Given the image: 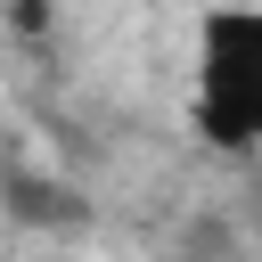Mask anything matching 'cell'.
<instances>
[{"mask_svg":"<svg viewBox=\"0 0 262 262\" xmlns=\"http://www.w3.org/2000/svg\"><path fill=\"white\" fill-rule=\"evenodd\" d=\"M188 123L213 156H262V0H221L196 16Z\"/></svg>","mask_w":262,"mask_h":262,"instance_id":"6da1fadb","label":"cell"},{"mask_svg":"<svg viewBox=\"0 0 262 262\" xmlns=\"http://www.w3.org/2000/svg\"><path fill=\"white\" fill-rule=\"evenodd\" d=\"M8 221H16V229H74V221H82V196L57 188V180L16 172V180H8Z\"/></svg>","mask_w":262,"mask_h":262,"instance_id":"7a4b0ae2","label":"cell"}]
</instances>
